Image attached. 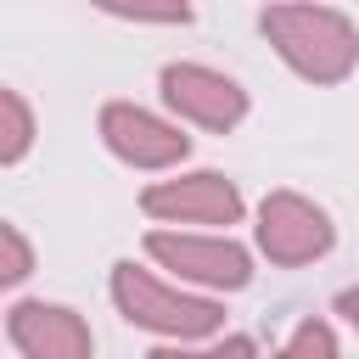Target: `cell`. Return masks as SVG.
Listing matches in <instances>:
<instances>
[{
  "mask_svg": "<svg viewBox=\"0 0 359 359\" xmlns=\"http://www.w3.org/2000/svg\"><path fill=\"white\" fill-rule=\"evenodd\" d=\"M258 28L275 56L309 84H342L359 67V28L337 6H264Z\"/></svg>",
  "mask_w": 359,
  "mask_h": 359,
  "instance_id": "obj_1",
  "label": "cell"
},
{
  "mask_svg": "<svg viewBox=\"0 0 359 359\" xmlns=\"http://www.w3.org/2000/svg\"><path fill=\"white\" fill-rule=\"evenodd\" d=\"M107 286H112L118 314L129 325L151 331V337H168V342H185L191 348V342L219 337V325H224V303L219 297H202V292H191L180 280H163V275H151L135 258H118Z\"/></svg>",
  "mask_w": 359,
  "mask_h": 359,
  "instance_id": "obj_2",
  "label": "cell"
},
{
  "mask_svg": "<svg viewBox=\"0 0 359 359\" xmlns=\"http://www.w3.org/2000/svg\"><path fill=\"white\" fill-rule=\"evenodd\" d=\"M146 258L163 264L180 286H196L202 297L241 292L252 280V252L236 236H213V230H146Z\"/></svg>",
  "mask_w": 359,
  "mask_h": 359,
  "instance_id": "obj_3",
  "label": "cell"
},
{
  "mask_svg": "<svg viewBox=\"0 0 359 359\" xmlns=\"http://www.w3.org/2000/svg\"><path fill=\"white\" fill-rule=\"evenodd\" d=\"M337 247V224L320 202H309L303 191H269L258 202V252L275 269H303L320 264Z\"/></svg>",
  "mask_w": 359,
  "mask_h": 359,
  "instance_id": "obj_4",
  "label": "cell"
},
{
  "mask_svg": "<svg viewBox=\"0 0 359 359\" xmlns=\"http://www.w3.org/2000/svg\"><path fill=\"white\" fill-rule=\"evenodd\" d=\"M140 213H151L157 224H208L219 236V224L230 230L247 202H241V185L219 168H191V174H174V180H151L140 191Z\"/></svg>",
  "mask_w": 359,
  "mask_h": 359,
  "instance_id": "obj_5",
  "label": "cell"
},
{
  "mask_svg": "<svg viewBox=\"0 0 359 359\" xmlns=\"http://www.w3.org/2000/svg\"><path fill=\"white\" fill-rule=\"evenodd\" d=\"M95 129H101V146L140 174H163V168H180L191 157V135L140 101H107Z\"/></svg>",
  "mask_w": 359,
  "mask_h": 359,
  "instance_id": "obj_6",
  "label": "cell"
},
{
  "mask_svg": "<svg viewBox=\"0 0 359 359\" xmlns=\"http://www.w3.org/2000/svg\"><path fill=\"white\" fill-rule=\"evenodd\" d=\"M157 90L180 123H196L208 135H230L247 118V90L208 62H168L157 73Z\"/></svg>",
  "mask_w": 359,
  "mask_h": 359,
  "instance_id": "obj_7",
  "label": "cell"
},
{
  "mask_svg": "<svg viewBox=\"0 0 359 359\" xmlns=\"http://www.w3.org/2000/svg\"><path fill=\"white\" fill-rule=\"evenodd\" d=\"M6 337L22 359H95V337L79 309L45 303V297H17L6 309Z\"/></svg>",
  "mask_w": 359,
  "mask_h": 359,
  "instance_id": "obj_8",
  "label": "cell"
},
{
  "mask_svg": "<svg viewBox=\"0 0 359 359\" xmlns=\"http://www.w3.org/2000/svg\"><path fill=\"white\" fill-rule=\"evenodd\" d=\"M28 146H34V112H28L22 90L0 84V163L17 168L28 157Z\"/></svg>",
  "mask_w": 359,
  "mask_h": 359,
  "instance_id": "obj_9",
  "label": "cell"
},
{
  "mask_svg": "<svg viewBox=\"0 0 359 359\" xmlns=\"http://www.w3.org/2000/svg\"><path fill=\"white\" fill-rule=\"evenodd\" d=\"M146 359H258V342L247 331H230V337H213V342H163L151 348Z\"/></svg>",
  "mask_w": 359,
  "mask_h": 359,
  "instance_id": "obj_10",
  "label": "cell"
},
{
  "mask_svg": "<svg viewBox=\"0 0 359 359\" xmlns=\"http://www.w3.org/2000/svg\"><path fill=\"white\" fill-rule=\"evenodd\" d=\"M275 359H337V331L325 325V320H297L292 325V337L280 342V353Z\"/></svg>",
  "mask_w": 359,
  "mask_h": 359,
  "instance_id": "obj_11",
  "label": "cell"
},
{
  "mask_svg": "<svg viewBox=\"0 0 359 359\" xmlns=\"http://www.w3.org/2000/svg\"><path fill=\"white\" fill-rule=\"evenodd\" d=\"M0 247H6V264H0V280L6 286H22L34 275V247L22 236V224H0Z\"/></svg>",
  "mask_w": 359,
  "mask_h": 359,
  "instance_id": "obj_12",
  "label": "cell"
},
{
  "mask_svg": "<svg viewBox=\"0 0 359 359\" xmlns=\"http://www.w3.org/2000/svg\"><path fill=\"white\" fill-rule=\"evenodd\" d=\"M123 22H191V6H112Z\"/></svg>",
  "mask_w": 359,
  "mask_h": 359,
  "instance_id": "obj_13",
  "label": "cell"
},
{
  "mask_svg": "<svg viewBox=\"0 0 359 359\" xmlns=\"http://www.w3.org/2000/svg\"><path fill=\"white\" fill-rule=\"evenodd\" d=\"M337 314H342V320H348V325H353V331H359V280H353V286H342V292H337Z\"/></svg>",
  "mask_w": 359,
  "mask_h": 359,
  "instance_id": "obj_14",
  "label": "cell"
}]
</instances>
